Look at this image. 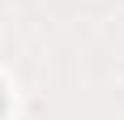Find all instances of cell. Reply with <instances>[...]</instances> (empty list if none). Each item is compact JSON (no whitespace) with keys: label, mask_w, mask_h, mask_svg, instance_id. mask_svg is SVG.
I'll return each instance as SVG.
<instances>
[{"label":"cell","mask_w":124,"mask_h":120,"mask_svg":"<svg viewBox=\"0 0 124 120\" xmlns=\"http://www.w3.org/2000/svg\"><path fill=\"white\" fill-rule=\"evenodd\" d=\"M0 116H4V94H0Z\"/></svg>","instance_id":"1"}]
</instances>
